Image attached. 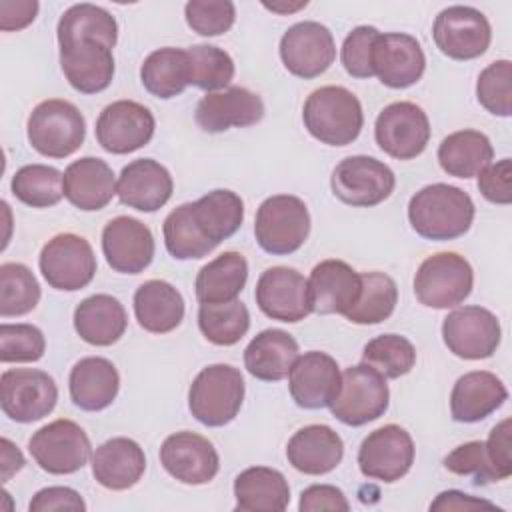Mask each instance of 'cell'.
<instances>
[{
  "mask_svg": "<svg viewBox=\"0 0 512 512\" xmlns=\"http://www.w3.org/2000/svg\"><path fill=\"white\" fill-rule=\"evenodd\" d=\"M474 202L458 186L430 184L408 202V220L414 232L426 240H454L464 236L474 220Z\"/></svg>",
  "mask_w": 512,
  "mask_h": 512,
  "instance_id": "6da1fadb",
  "label": "cell"
},
{
  "mask_svg": "<svg viewBox=\"0 0 512 512\" xmlns=\"http://www.w3.org/2000/svg\"><path fill=\"white\" fill-rule=\"evenodd\" d=\"M302 120L310 136L328 146L352 144L364 126L360 100L344 86L316 88L304 102Z\"/></svg>",
  "mask_w": 512,
  "mask_h": 512,
  "instance_id": "7a4b0ae2",
  "label": "cell"
},
{
  "mask_svg": "<svg viewBox=\"0 0 512 512\" xmlns=\"http://www.w3.org/2000/svg\"><path fill=\"white\" fill-rule=\"evenodd\" d=\"M244 400L242 372L230 364H212L198 372L188 390L192 416L210 428L232 422Z\"/></svg>",
  "mask_w": 512,
  "mask_h": 512,
  "instance_id": "3957f363",
  "label": "cell"
},
{
  "mask_svg": "<svg viewBox=\"0 0 512 512\" xmlns=\"http://www.w3.org/2000/svg\"><path fill=\"white\" fill-rule=\"evenodd\" d=\"M26 132L30 146L42 156L66 158L84 144L86 122L72 102L50 98L30 112Z\"/></svg>",
  "mask_w": 512,
  "mask_h": 512,
  "instance_id": "277c9868",
  "label": "cell"
},
{
  "mask_svg": "<svg viewBox=\"0 0 512 512\" xmlns=\"http://www.w3.org/2000/svg\"><path fill=\"white\" fill-rule=\"evenodd\" d=\"M310 234L306 204L292 194L266 198L256 212L254 236L258 246L274 256H286L302 248Z\"/></svg>",
  "mask_w": 512,
  "mask_h": 512,
  "instance_id": "5b68a950",
  "label": "cell"
},
{
  "mask_svg": "<svg viewBox=\"0 0 512 512\" xmlns=\"http://www.w3.org/2000/svg\"><path fill=\"white\" fill-rule=\"evenodd\" d=\"M474 284L470 262L456 252H438L428 256L416 276L414 294L420 304L436 310H446L462 304Z\"/></svg>",
  "mask_w": 512,
  "mask_h": 512,
  "instance_id": "8992f818",
  "label": "cell"
},
{
  "mask_svg": "<svg viewBox=\"0 0 512 512\" xmlns=\"http://www.w3.org/2000/svg\"><path fill=\"white\" fill-rule=\"evenodd\" d=\"M388 400L386 378L362 362L342 372L340 388L330 410L332 416L346 426H364L386 412Z\"/></svg>",
  "mask_w": 512,
  "mask_h": 512,
  "instance_id": "52a82bcc",
  "label": "cell"
},
{
  "mask_svg": "<svg viewBox=\"0 0 512 512\" xmlns=\"http://www.w3.org/2000/svg\"><path fill=\"white\" fill-rule=\"evenodd\" d=\"M58 400L54 378L36 368H10L0 376L2 412L20 424H30L48 416Z\"/></svg>",
  "mask_w": 512,
  "mask_h": 512,
  "instance_id": "ba28073f",
  "label": "cell"
},
{
  "mask_svg": "<svg viewBox=\"0 0 512 512\" xmlns=\"http://www.w3.org/2000/svg\"><path fill=\"white\" fill-rule=\"evenodd\" d=\"M38 266L48 286L76 292L92 282L96 274V256L86 238L64 232L42 246Z\"/></svg>",
  "mask_w": 512,
  "mask_h": 512,
  "instance_id": "9c48e42d",
  "label": "cell"
},
{
  "mask_svg": "<svg viewBox=\"0 0 512 512\" xmlns=\"http://www.w3.org/2000/svg\"><path fill=\"white\" fill-rule=\"evenodd\" d=\"M28 450L48 474H74L86 466L92 446L86 432L72 420H54L32 434Z\"/></svg>",
  "mask_w": 512,
  "mask_h": 512,
  "instance_id": "30bf717a",
  "label": "cell"
},
{
  "mask_svg": "<svg viewBox=\"0 0 512 512\" xmlns=\"http://www.w3.org/2000/svg\"><path fill=\"white\" fill-rule=\"evenodd\" d=\"M332 192L338 200L356 208L384 202L396 186V176L384 162L372 156H348L332 172Z\"/></svg>",
  "mask_w": 512,
  "mask_h": 512,
  "instance_id": "8fae6325",
  "label": "cell"
},
{
  "mask_svg": "<svg viewBox=\"0 0 512 512\" xmlns=\"http://www.w3.org/2000/svg\"><path fill=\"white\" fill-rule=\"evenodd\" d=\"M374 138L380 150L388 156L396 160H412L428 146V116L414 102H392L378 114Z\"/></svg>",
  "mask_w": 512,
  "mask_h": 512,
  "instance_id": "7c38bea8",
  "label": "cell"
},
{
  "mask_svg": "<svg viewBox=\"0 0 512 512\" xmlns=\"http://www.w3.org/2000/svg\"><path fill=\"white\" fill-rule=\"evenodd\" d=\"M432 36L442 54L452 60H472L482 56L492 40L488 18L472 6L444 8L432 26Z\"/></svg>",
  "mask_w": 512,
  "mask_h": 512,
  "instance_id": "4fadbf2b",
  "label": "cell"
},
{
  "mask_svg": "<svg viewBox=\"0 0 512 512\" xmlns=\"http://www.w3.org/2000/svg\"><path fill=\"white\" fill-rule=\"evenodd\" d=\"M500 322L482 306H462L452 310L442 322L446 348L464 360L490 358L500 344Z\"/></svg>",
  "mask_w": 512,
  "mask_h": 512,
  "instance_id": "5bb4252c",
  "label": "cell"
},
{
  "mask_svg": "<svg viewBox=\"0 0 512 512\" xmlns=\"http://www.w3.org/2000/svg\"><path fill=\"white\" fill-rule=\"evenodd\" d=\"M280 58L290 74L304 80L316 78L324 74L336 58L334 36L320 22H298L282 34Z\"/></svg>",
  "mask_w": 512,
  "mask_h": 512,
  "instance_id": "9a60e30c",
  "label": "cell"
},
{
  "mask_svg": "<svg viewBox=\"0 0 512 512\" xmlns=\"http://www.w3.org/2000/svg\"><path fill=\"white\" fill-rule=\"evenodd\" d=\"M414 462L412 436L398 424H386L370 432L358 450V466L366 478L396 482L408 474Z\"/></svg>",
  "mask_w": 512,
  "mask_h": 512,
  "instance_id": "2e32d148",
  "label": "cell"
},
{
  "mask_svg": "<svg viewBox=\"0 0 512 512\" xmlns=\"http://www.w3.org/2000/svg\"><path fill=\"white\" fill-rule=\"evenodd\" d=\"M154 128V116L144 104L116 100L100 112L96 140L110 154H130L152 140Z\"/></svg>",
  "mask_w": 512,
  "mask_h": 512,
  "instance_id": "e0dca14e",
  "label": "cell"
},
{
  "mask_svg": "<svg viewBox=\"0 0 512 512\" xmlns=\"http://www.w3.org/2000/svg\"><path fill=\"white\" fill-rule=\"evenodd\" d=\"M254 298L268 318L280 322H300L312 312L308 280L288 266L264 270L256 282Z\"/></svg>",
  "mask_w": 512,
  "mask_h": 512,
  "instance_id": "ac0fdd59",
  "label": "cell"
},
{
  "mask_svg": "<svg viewBox=\"0 0 512 512\" xmlns=\"http://www.w3.org/2000/svg\"><path fill=\"white\" fill-rule=\"evenodd\" d=\"M160 464L182 484H208L220 468L214 444L196 432L170 434L160 446Z\"/></svg>",
  "mask_w": 512,
  "mask_h": 512,
  "instance_id": "d6986e66",
  "label": "cell"
},
{
  "mask_svg": "<svg viewBox=\"0 0 512 512\" xmlns=\"http://www.w3.org/2000/svg\"><path fill=\"white\" fill-rule=\"evenodd\" d=\"M102 252L114 272L140 274L154 258V236L144 222L116 216L102 230Z\"/></svg>",
  "mask_w": 512,
  "mask_h": 512,
  "instance_id": "ffe728a7",
  "label": "cell"
},
{
  "mask_svg": "<svg viewBox=\"0 0 512 512\" xmlns=\"http://www.w3.org/2000/svg\"><path fill=\"white\" fill-rule=\"evenodd\" d=\"M426 68L420 42L404 32L380 34L372 50V70L388 88H408L416 84Z\"/></svg>",
  "mask_w": 512,
  "mask_h": 512,
  "instance_id": "44dd1931",
  "label": "cell"
},
{
  "mask_svg": "<svg viewBox=\"0 0 512 512\" xmlns=\"http://www.w3.org/2000/svg\"><path fill=\"white\" fill-rule=\"evenodd\" d=\"M340 368L338 362L318 350L304 352L296 358L290 374L288 386L292 400L306 410H320L332 404L340 388Z\"/></svg>",
  "mask_w": 512,
  "mask_h": 512,
  "instance_id": "7402d4cb",
  "label": "cell"
},
{
  "mask_svg": "<svg viewBox=\"0 0 512 512\" xmlns=\"http://www.w3.org/2000/svg\"><path fill=\"white\" fill-rule=\"evenodd\" d=\"M264 116L262 98L242 86H230L222 92H208L196 106V124L210 134L228 128H246L260 122Z\"/></svg>",
  "mask_w": 512,
  "mask_h": 512,
  "instance_id": "603a6c76",
  "label": "cell"
},
{
  "mask_svg": "<svg viewBox=\"0 0 512 512\" xmlns=\"http://www.w3.org/2000/svg\"><path fill=\"white\" fill-rule=\"evenodd\" d=\"M60 66L68 84L82 94H96L114 76L112 48L98 40H70L60 44Z\"/></svg>",
  "mask_w": 512,
  "mask_h": 512,
  "instance_id": "cb8c5ba5",
  "label": "cell"
},
{
  "mask_svg": "<svg viewBox=\"0 0 512 512\" xmlns=\"http://www.w3.org/2000/svg\"><path fill=\"white\" fill-rule=\"evenodd\" d=\"M170 172L152 158H138L122 168L116 184L120 202L140 212L160 210L172 196Z\"/></svg>",
  "mask_w": 512,
  "mask_h": 512,
  "instance_id": "d4e9b609",
  "label": "cell"
},
{
  "mask_svg": "<svg viewBox=\"0 0 512 512\" xmlns=\"http://www.w3.org/2000/svg\"><path fill=\"white\" fill-rule=\"evenodd\" d=\"M362 288L360 274L344 260H322L308 278L312 312L346 314L358 300Z\"/></svg>",
  "mask_w": 512,
  "mask_h": 512,
  "instance_id": "484cf974",
  "label": "cell"
},
{
  "mask_svg": "<svg viewBox=\"0 0 512 512\" xmlns=\"http://www.w3.org/2000/svg\"><path fill=\"white\" fill-rule=\"evenodd\" d=\"M508 398L502 380L488 370H472L460 376L450 394V412L456 422L474 424L496 412Z\"/></svg>",
  "mask_w": 512,
  "mask_h": 512,
  "instance_id": "4316f807",
  "label": "cell"
},
{
  "mask_svg": "<svg viewBox=\"0 0 512 512\" xmlns=\"http://www.w3.org/2000/svg\"><path fill=\"white\" fill-rule=\"evenodd\" d=\"M344 456V442L326 424H310L294 432L286 446V458L302 474L320 476L332 472Z\"/></svg>",
  "mask_w": 512,
  "mask_h": 512,
  "instance_id": "83f0119b",
  "label": "cell"
},
{
  "mask_svg": "<svg viewBox=\"0 0 512 512\" xmlns=\"http://www.w3.org/2000/svg\"><path fill=\"white\" fill-rule=\"evenodd\" d=\"M66 200L84 212L102 210L116 194L112 168L94 156H84L68 164L62 176Z\"/></svg>",
  "mask_w": 512,
  "mask_h": 512,
  "instance_id": "f1b7e54d",
  "label": "cell"
},
{
  "mask_svg": "<svg viewBox=\"0 0 512 512\" xmlns=\"http://www.w3.org/2000/svg\"><path fill=\"white\" fill-rule=\"evenodd\" d=\"M146 456L132 438L116 436L106 440L92 454V474L108 490H128L142 478Z\"/></svg>",
  "mask_w": 512,
  "mask_h": 512,
  "instance_id": "f546056e",
  "label": "cell"
},
{
  "mask_svg": "<svg viewBox=\"0 0 512 512\" xmlns=\"http://www.w3.org/2000/svg\"><path fill=\"white\" fill-rule=\"evenodd\" d=\"M72 402L86 412H100L108 408L120 388L116 366L102 356H88L78 360L68 378Z\"/></svg>",
  "mask_w": 512,
  "mask_h": 512,
  "instance_id": "4dcf8cb0",
  "label": "cell"
},
{
  "mask_svg": "<svg viewBox=\"0 0 512 512\" xmlns=\"http://www.w3.org/2000/svg\"><path fill=\"white\" fill-rule=\"evenodd\" d=\"M298 358V342L292 334L268 328L256 334L244 350L246 370L264 382L284 380Z\"/></svg>",
  "mask_w": 512,
  "mask_h": 512,
  "instance_id": "1f68e13d",
  "label": "cell"
},
{
  "mask_svg": "<svg viewBox=\"0 0 512 512\" xmlns=\"http://www.w3.org/2000/svg\"><path fill=\"white\" fill-rule=\"evenodd\" d=\"M128 326V316L118 298L94 294L84 298L74 310V330L92 346H110L118 342Z\"/></svg>",
  "mask_w": 512,
  "mask_h": 512,
  "instance_id": "d6a6232c",
  "label": "cell"
},
{
  "mask_svg": "<svg viewBox=\"0 0 512 512\" xmlns=\"http://www.w3.org/2000/svg\"><path fill=\"white\" fill-rule=\"evenodd\" d=\"M234 496L240 512H282L290 504V486L282 472L252 466L236 476Z\"/></svg>",
  "mask_w": 512,
  "mask_h": 512,
  "instance_id": "836d02e7",
  "label": "cell"
},
{
  "mask_svg": "<svg viewBox=\"0 0 512 512\" xmlns=\"http://www.w3.org/2000/svg\"><path fill=\"white\" fill-rule=\"evenodd\" d=\"M134 314L138 324L152 334H166L184 318V298L166 280H148L134 292Z\"/></svg>",
  "mask_w": 512,
  "mask_h": 512,
  "instance_id": "e575fe53",
  "label": "cell"
},
{
  "mask_svg": "<svg viewBox=\"0 0 512 512\" xmlns=\"http://www.w3.org/2000/svg\"><path fill=\"white\" fill-rule=\"evenodd\" d=\"M248 280V262L240 252L228 250L204 264L196 276L194 290L198 302L236 300Z\"/></svg>",
  "mask_w": 512,
  "mask_h": 512,
  "instance_id": "d590c367",
  "label": "cell"
},
{
  "mask_svg": "<svg viewBox=\"0 0 512 512\" xmlns=\"http://www.w3.org/2000/svg\"><path fill=\"white\" fill-rule=\"evenodd\" d=\"M494 158V148L486 134L478 130H458L448 134L438 146L442 170L456 178L478 176Z\"/></svg>",
  "mask_w": 512,
  "mask_h": 512,
  "instance_id": "8d00e7d4",
  "label": "cell"
},
{
  "mask_svg": "<svg viewBox=\"0 0 512 512\" xmlns=\"http://www.w3.org/2000/svg\"><path fill=\"white\" fill-rule=\"evenodd\" d=\"M142 86L156 98L168 100L190 86V62L186 50L158 48L146 56L140 68Z\"/></svg>",
  "mask_w": 512,
  "mask_h": 512,
  "instance_id": "74e56055",
  "label": "cell"
},
{
  "mask_svg": "<svg viewBox=\"0 0 512 512\" xmlns=\"http://www.w3.org/2000/svg\"><path fill=\"white\" fill-rule=\"evenodd\" d=\"M192 212L202 234L218 246L242 226L244 202L236 192L218 188L192 202Z\"/></svg>",
  "mask_w": 512,
  "mask_h": 512,
  "instance_id": "f35d334b",
  "label": "cell"
},
{
  "mask_svg": "<svg viewBox=\"0 0 512 512\" xmlns=\"http://www.w3.org/2000/svg\"><path fill=\"white\" fill-rule=\"evenodd\" d=\"M58 44L70 40H98L108 48H114L118 40L116 18L96 4H74L58 20Z\"/></svg>",
  "mask_w": 512,
  "mask_h": 512,
  "instance_id": "ab89813d",
  "label": "cell"
},
{
  "mask_svg": "<svg viewBox=\"0 0 512 512\" xmlns=\"http://www.w3.org/2000/svg\"><path fill=\"white\" fill-rule=\"evenodd\" d=\"M198 328L216 346H232L250 328V312L244 302H202L198 308Z\"/></svg>",
  "mask_w": 512,
  "mask_h": 512,
  "instance_id": "60d3db41",
  "label": "cell"
},
{
  "mask_svg": "<svg viewBox=\"0 0 512 512\" xmlns=\"http://www.w3.org/2000/svg\"><path fill=\"white\" fill-rule=\"evenodd\" d=\"M162 232L166 250L176 260H198L208 256L216 248V244L208 240L198 228L192 212V202L174 208L166 216Z\"/></svg>",
  "mask_w": 512,
  "mask_h": 512,
  "instance_id": "b9f144b4",
  "label": "cell"
},
{
  "mask_svg": "<svg viewBox=\"0 0 512 512\" xmlns=\"http://www.w3.org/2000/svg\"><path fill=\"white\" fill-rule=\"evenodd\" d=\"M360 280V296L344 316L354 324H380L390 318L398 302L396 282L384 272H364Z\"/></svg>",
  "mask_w": 512,
  "mask_h": 512,
  "instance_id": "7bdbcfd3",
  "label": "cell"
},
{
  "mask_svg": "<svg viewBox=\"0 0 512 512\" xmlns=\"http://www.w3.org/2000/svg\"><path fill=\"white\" fill-rule=\"evenodd\" d=\"M62 172L46 164H26L12 176V194L26 206L48 208L62 200Z\"/></svg>",
  "mask_w": 512,
  "mask_h": 512,
  "instance_id": "ee69618b",
  "label": "cell"
},
{
  "mask_svg": "<svg viewBox=\"0 0 512 512\" xmlns=\"http://www.w3.org/2000/svg\"><path fill=\"white\" fill-rule=\"evenodd\" d=\"M40 302V284L32 270L20 262L0 266V316H24Z\"/></svg>",
  "mask_w": 512,
  "mask_h": 512,
  "instance_id": "f6af8a7d",
  "label": "cell"
},
{
  "mask_svg": "<svg viewBox=\"0 0 512 512\" xmlns=\"http://www.w3.org/2000/svg\"><path fill=\"white\" fill-rule=\"evenodd\" d=\"M362 362L378 370L384 378H400L414 368L416 348L400 334H382L364 346Z\"/></svg>",
  "mask_w": 512,
  "mask_h": 512,
  "instance_id": "bcb514c9",
  "label": "cell"
},
{
  "mask_svg": "<svg viewBox=\"0 0 512 512\" xmlns=\"http://www.w3.org/2000/svg\"><path fill=\"white\" fill-rule=\"evenodd\" d=\"M190 62V84L214 92L222 90L234 78V60L230 54L212 44H196L186 50Z\"/></svg>",
  "mask_w": 512,
  "mask_h": 512,
  "instance_id": "7dc6e473",
  "label": "cell"
},
{
  "mask_svg": "<svg viewBox=\"0 0 512 512\" xmlns=\"http://www.w3.org/2000/svg\"><path fill=\"white\" fill-rule=\"evenodd\" d=\"M478 102L494 116L512 114V62L496 60L488 64L476 82Z\"/></svg>",
  "mask_w": 512,
  "mask_h": 512,
  "instance_id": "c3c4849f",
  "label": "cell"
},
{
  "mask_svg": "<svg viewBox=\"0 0 512 512\" xmlns=\"http://www.w3.org/2000/svg\"><path fill=\"white\" fill-rule=\"evenodd\" d=\"M46 340L40 328L32 324H2L0 326V360L36 362L44 356Z\"/></svg>",
  "mask_w": 512,
  "mask_h": 512,
  "instance_id": "681fc988",
  "label": "cell"
},
{
  "mask_svg": "<svg viewBox=\"0 0 512 512\" xmlns=\"http://www.w3.org/2000/svg\"><path fill=\"white\" fill-rule=\"evenodd\" d=\"M188 26L200 36H220L236 20V8L230 0H190L184 6Z\"/></svg>",
  "mask_w": 512,
  "mask_h": 512,
  "instance_id": "f907efd6",
  "label": "cell"
},
{
  "mask_svg": "<svg viewBox=\"0 0 512 512\" xmlns=\"http://www.w3.org/2000/svg\"><path fill=\"white\" fill-rule=\"evenodd\" d=\"M446 470L458 476H474V484H486V482H498L500 476L490 460V454L486 450V444L480 440L466 442L458 448H454L444 458Z\"/></svg>",
  "mask_w": 512,
  "mask_h": 512,
  "instance_id": "816d5d0a",
  "label": "cell"
},
{
  "mask_svg": "<svg viewBox=\"0 0 512 512\" xmlns=\"http://www.w3.org/2000/svg\"><path fill=\"white\" fill-rule=\"evenodd\" d=\"M380 32L374 26H356L342 44L340 60L344 70L352 78H370L372 70V50Z\"/></svg>",
  "mask_w": 512,
  "mask_h": 512,
  "instance_id": "f5cc1de1",
  "label": "cell"
},
{
  "mask_svg": "<svg viewBox=\"0 0 512 512\" xmlns=\"http://www.w3.org/2000/svg\"><path fill=\"white\" fill-rule=\"evenodd\" d=\"M478 190L492 204H510L512 202V162L510 158H502L498 162H490L478 174Z\"/></svg>",
  "mask_w": 512,
  "mask_h": 512,
  "instance_id": "db71d44e",
  "label": "cell"
},
{
  "mask_svg": "<svg viewBox=\"0 0 512 512\" xmlns=\"http://www.w3.org/2000/svg\"><path fill=\"white\" fill-rule=\"evenodd\" d=\"M30 512H52V510H70V512H84L86 504L82 496L68 488V486H48L38 490L30 504Z\"/></svg>",
  "mask_w": 512,
  "mask_h": 512,
  "instance_id": "11a10c76",
  "label": "cell"
},
{
  "mask_svg": "<svg viewBox=\"0 0 512 512\" xmlns=\"http://www.w3.org/2000/svg\"><path fill=\"white\" fill-rule=\"evenodd\" d=\"M298 508L302 512H318V510L348 512L350 504L340 488L332 484H312L306 490H302Z\"/></svg>",
  "mask_w": 512,
  "mask_h": 512,
  "instance_id": "9f6ffc18",
  "label": "cell"
},
{
  "mask_svg": "<svg viewBox=\"0 0 512 512\" xmlns=\"http://www.w3.org/2000/svg\"><path fill=\"white\" fill-rule=\"evenodd\" d=\"M490 454V460L500 476V480L512 474V458H510V418L498 422L492 430L488 440L484 442Z\"/></svg>",
  "mask_w": 512,
  "mask_h": 512,
  "instance_id": "6f0895ef",
  "label": "cell"
},
{
  "mask_svg": "<svg viewBox=\"0 0 512 512\" xmlns=\"http://www.w3.org/2000/svg\"><path fill=\"white\" fill-rule=\"evenodd\" d=\"M40 4L36 0H2L0 2V30H22L34 22Z\"/></svg>",
  "mask_w": 512,
  "mask_h": 512,
  "instance_id": "680465c9",
  "label": "cell"
},
{
  "mask_svg": "<svg viewBox=\"0 0 512 512\" xmlns=\"http://www.w3.org/2000/svg\"><path fill=\"white\" fill-rule=\"evenodd\" d=\"M480 508H488L494 510L496 506L488 500L482 498H474L470 494L458 492V490H446L440 492L436 496V500L430 504V510H456V512H472V510H480Z\"/></svg>",
  "mask_w": 512,
  "mask_h": 512,
  "instance_id": "91938a15",
  "label": "cell"
},
{
  "mask_svg": "<svg viewBox=\"0 0 512 512\" xmlns=\"http://www.w3.org/2000/svg\"><path fill=\"white\" fill-rule=\"evenodd\" d=\"M0 446H2V482H8L12 474L22 470L24 456L18 450V446H14L8 438H2Z\"/></svg>",
  "mask_w": 512,
  "mask_h": 512,
  "instance_id": "94428289",
  "label": "cell"
},
{
  "mask_svg": "<svg viewBox=\"0 0 512 512\" xmlns=\"http://www.w3.org/2000/svg\"><path fill=\"white\" fill-rule=\"evenodd\" d=\"M308 2L304 0V2H296V4H268V2H264V8H268V10H272V12H278V14H290V12H296V10H300V8H304Z\"/></svg>",
  "mask_w": 512,
  "mask_h": 512,
  "instance_id": "6125c7cd",
  "label": "cell"
}]
</instances>
